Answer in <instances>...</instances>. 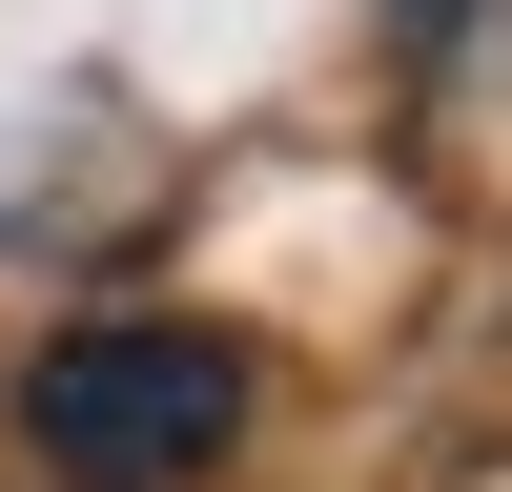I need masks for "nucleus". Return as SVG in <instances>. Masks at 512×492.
Here are the masks:
<instances>
[{"mask_svg": "<svg viewBox=\"0 0 512 492\" xmlns=\"http://www.w3.org/2000/svg\"><path fill=\"white\" fill-rule=\"evenodd\" d=\"M246 410H267V369L205 308H103V328H62L21 369V451L62 492H205L246 451Z\"/></svg>", "mask_w": 512, "mask_h": 492, "instance_id": "nucleus-1", "label": "nucleus"}, {"mask_svg": "<svg viewBox=\"0 0 512 492\" xmlns=\"http://www.w3.org/2000/svg\"><path fill=\"white\" fill-rule=\"evenodd\" d=\"M492 21H512V0H390V41H410V62H431V82H451V62H472V41H492Z\"/></svg>", "mask_w": 512, "mask_h": 492, "instance_id": "nucleus-2", "label": "nucleus"}]
</instances>
